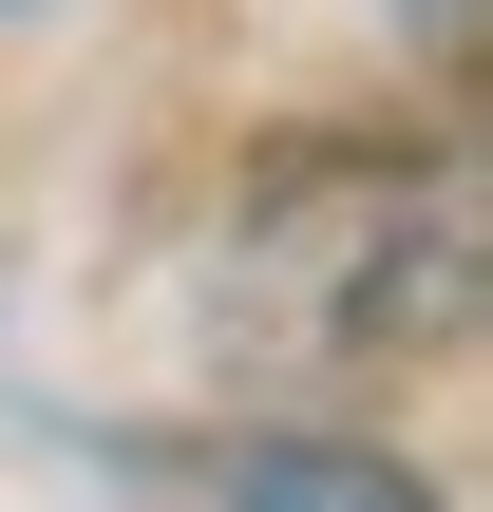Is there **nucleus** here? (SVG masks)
<instances>
[{
  "label": "nucleus",
  "instance_id": "1",
  "mask_svg": "<svg viewBox=\"0 0 493 512\" xmlns=\"http://www.w3.org/2000/svg\"><path fill=\"white\" fill-rule=\"evenodd\" d=\"M209 323L247 361H323V380L456 342L475 323V152H304V171H266L247 228H228Z\"/></svg>",
  "mask_w": 493,
  "mask_h": 512
},
{
  "label": "nucleus",
  "instance_id": "2",
  "mask_svg": "<svg viewBox=\"0 0 493 512\" xmlns=\"http://www.w3.org/2000/svg\"><path fill=\"white\" fill-rule=\"evenodd\" d=\"M190 512H437V494L361 437H228V456H190Z\"/></svg>",
  "mask_w": 493,
  "mask_h": 512
}]
</instances>
